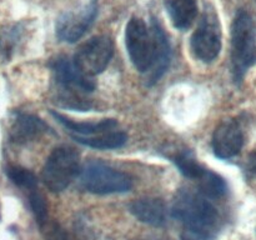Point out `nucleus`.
I'll return each mask as SVG.
<instances>
[{"mask_svg":"<svg viewBox=\"0 0 256 240\" xmlns=\"http://www.w3.org/2000/svg\"><path fill=\"white\" fill-rule=\"evenodd\" d=\"M125 44L134 66L140 72H149V84L156 82L169 68L172 49L159 22L150 26L142 18L132 16L125 30Z\"/></svg>","mask_w":256,"mask_h":240,"instance_id":"nucleus-1","label":"nucleus"},{"mask_svg":"<svg viewBox=\"0 0 256 240\" xmlns=\"http://www.w3.org/2000/svg\"><path fill=\"white\" fill-rule=\"evenodd\" d=\"M256 64V22L252 15L240 9L232 25V72L235 82H242Z\"/></svg>","mask_w":256,"mask_h":240,"instance_id":"nucleus-2","label":"nucleus"},{"mask_svg":"<svg viewBox=\"0 0 256 240\" xmlns=\"http://www.w3.org/2000/svg\"><path fill=\"white\" fill-rule=\"evenodd\" d=\"M172 214L182 222L186 229L198 230L212 235L219 214L209 200L200 192L180 190L172 204Z\"/></svg>","mask_w":256,"mask_h":240,"instance_id":"nucleus-3","label":"nucleus"},{"mask_svg":"<svg viewBox=\"0 0 256 240\" xmlns=\"http://www.w3.org/2000/svg\"><path fill=\"white\" fill-rule=\"evenodd\" d=\"M50 68L54 74L55 82L62 88L64 92H69V94L62 95V99L66 102L65 106L75 108L79 110H88L90 108L89 102L80 99V94L92 92L95 89V82L92 78L85 76L84 74L76 69L72 60L66 56H58L52 60Z\"/></svg>","mask_w":256,"mask_h":240,"instance_id":"nucleus-4","label":"nucleus"},{"mask_svg":"<svg viewBox=\"0 0 256 240\" xmlns=\"http://www.w3.org/2000/svg\"><path fill=\"white\" fill-rule=\"evenodd\" d=\"M80 172L79 152L72 146L55 148L48 156L42 172L45 186L54 192L66 189Z\"/></svg>","mask_w":256,"mask_h":240,"instance_id":"nucleus-5","label":"nucleus"},{"mask_svg":"<svg viewBox=\"0 0 256 240\" xmlns=\"http://www.w3.org/2000/svg\"><path fill=\"white\" fill-rule=\"evenodd\" d=\"M80 185L92 194H115L129 192L132 179L126 172L102 162H89L80 169Z\"/></svg>","mask_w":256,"mask_h":240,"instance_id":"nucleus-6","label":"nucleus"},{"mask_svg":"<svg viewBox=\"0 0 256 240\" xmlns=\"http://www.w3.org/2000/svg\"><path fill=\"white\" fill-rule=\"evenodd\" d=\"M114 54L112 38L108 35H96L79 46L72 62L82 74L92 78L105 70Z\"/></svg>","mask_w":256,"mask_h":240,"instance_id":"nucleus-7","label":"nucleus"},{"mask_svg":"<svg viewBox=\"0 0 256 240\" xmlns=\"http://www.w3.org/2000/svg\"><path fill=\"white\" fill-rule=\"evenodd\" d=\"M190 44L192 54L202 62H210L216 59L222 50V28L214 10H205Z\"/></svg>","mask_w":256,"mask_h":240,"instance_id":"nucleus-8","label":"nucleus"},{"mask_svg":"<svg viewBox=\"0 0 256 240\" xmlns=\"http://www.w3.org/2000/svg\"><path fill=\"white\" fill-rule=\"evenodd\" d=\"M98 15V2H89L78 10L64 12L56 22V36L62 42H75L84 36Z\"/></svg>","mask_w":256,"mask_h":240,"instance_id":"nucleus-9","label":"nucleus"},{"mask_svg":"<svg viewBox=\"0 0 256 240\" xmlns=\"http://www.w3.org/2000/svg\"><path fill=\"white\" fill-rule=\"evenodd\" d=\"M244 145V134L234 119L222 120L212 135V149L220 159H230L240 152Z\"/></svg>","mask_w":256,"mask_h":240,"instance_id":"nucleus-10","label":"nucleus"},{"mask_svg":"<svg viewBox=\"0 0 256 240\" xmlns=\"http://www.w3.org/2000/svg\"><path fill=\"white\" fill-rule=\"evenodd\" d=\"M49 126L39 118L29 114H18L10 128V139L15 144H26L42 136Z\"/></svg>","mask_w":256,"mask_h":240,"instance_id":"nucleus-11","label":"nucleus"},{"mask_svg":"<svg viewBox=\"0 0 256 240\" xmlns=\"http://www.w3.org/2000/svg\"><path fill=\"white\" fill-rule=\"evenodd\" d=\"M130 212L139 222L152 226H162L166 222V206L158 198H142L129 205Z\"/></svg>","mask_w":256,"mask_h":240,"instance_id":"nucleus-12","label":"nucleus"},{"mask_svg":"<svg viewBox=\"0 0 256 240\" xmlns=\"http://www.w3.org/2000/svg\"><path fill=\"white\" fill-rule=\"evenodd\" d=\"M165 8L172 25L179 30L189 29L196 20V0H165Z\"/></svg>","mask_w":256,"mask_h":240,"instance_id":"nucleus-13","label":"nucleus"},{"mask_svg":"<svg viewBox=\"0 0 256 240\" xmlns=\"http://www.w3.org/2000/svg\"><path fill=\"white\" fill-rule=\"evenodd\" d=\"M52 116L58 120L62 125H64L72 135L76 136H92V135L100 134V132H110L118 128V122L114 119H104L98 122H78L59 112H52Z\"/></svg>","mask_w":256,"mask_h":240,"instance_id":"nucleus-14","label":"nucleus"},{"mask_svg":"<svg viewBox=\"0 0 256 240\" xmlns=\"http://www.w3.org/2000/svg\"><path fill=\"white\" fill-rule=\"evenodd\" d=\"M72 138L78 142H80V144L102 150L116 149V148L122 146L128 140L126 134L116 129L100 132V134L96 135H92V136H76V135H72Z\"/></svg>","mask_w":256,"mask_h":240,"instance_id":"nucleus-15","label":"nucleus"},{"mask_svg":"<svg viewBox=\"0 0 256 240\" xmlns=\"http://www.w3.org/2000/svg\"><path fill=\"white\" fill-rule=\"evenodd\" d=\"M196 182H199L200 194L206 199H219L224 196L228 192L226 182L212 170L205 169Z\"/></svg>","mask_w":256,"mask_h":240,"instance_id":"nucleus-16","label":"nucleus"},{"mask_svg":"<svg viewBox=\"0 0 256 240\" xmlns=\"http://www.w3.org/2000/svg\"><path fill=\"white\" fill-rule=\"evenodd\" d=\"M172 159L178 166V169L182 172V174L186 178H190V179L198 180L205 170V168L202 164H199V162L195 159L194 154L189 150L178 152L174 156H172Z\"/></svg>","mask_w":256,"mask_h":240,"instance_id":"nucleus-17","label":"nucleus"},{"mask_svg":"<svg viewBox=\"0 0 256 240\" xmlns=\"http://www.w3.org/2000/svg\"><path fill=\"white\" fill-rule=\"evenodd\" d=\"M6 175L16 186L24 189L35 190L38 185V179L30 170L22 166H9L6 169Z\"/></svg>","mask_w":256,"mask_h":240,"instance_id":"nucleus-18","label":"nucleus"},{"mask_svg":"<svg viewBox=\"0 0 256 240\" xmlns=\"http://www.w3.org/2000/svg\"><path fill=\"white\" fill-rule=\"evenodd\" d=\"M20 38V29L15 26H5L0 29V52L4 58L9 59L16 46Z\"/></svg>","mask_w":256,"mask_h":240,"instance_id":"nucleus-19","label":"nucleus"},{"mask_svg":"<svg viewBox=\"0 0 256 240\" xmlns=\"http://www.w3.org/2000/svg\"><path fill=\"white\" fill-rule=\"evenodd\" d=\"M29 202L38 224H39L40 226H44L45 222H48V206L46 202H45L44 196H42L36 189L30 190Z\"/></svg>","mask_w":256,"mask_h":240,"instance_id":"nucleus-20","label":"nucleus"},{"mask_svg":"<svg viewBox=\"0 0 256 240\" xmlns=\"http://www.w3.org/2000/svg\"><path fill=\"white\" fill-rule=\"evenodd\" d=\"M182 240H212V235L208 232H198V230L185 229V232L182 234Z\"/></svg>","mask_w":256,"mask_h":240,"instance_id":"nucleus-21","label":"nucleus"},{"mask_svg":"<svg viewBox=\"0 0 256 240\" xmlns=\"http://www.w3.org/2000/svg\"><path fill=\"white\" fill-rule=\"evenodd\" d=\"M48 240H69V239H68L64 230H62L58 225L54 224L52 228H50L49 234H48Z\"/></svg>","mask_w":256,"mask_h":240,"instance_id":"nucleus-22","label":"nucleus"},{"mask_svg":"<svg viewBox=\"0 0 256 240\" xmlns=\"http://www.w3.org/2000/svg\"><path fill=\"white\" fill-rule=\"evenodd\" d=\"M245 170H246V174L249 175V176H255L256 175V150H254V152L249 155V158H248Z\"/></svg>","mask_w":256,"mask_h":240,"instance_id":"nucleus-23","label":"nucleus"}]
</instances>
